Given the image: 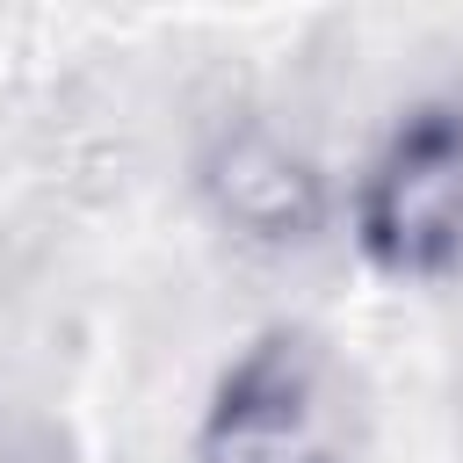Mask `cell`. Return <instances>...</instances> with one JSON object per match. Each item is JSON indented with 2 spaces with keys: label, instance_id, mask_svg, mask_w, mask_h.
Here are the masks:
<instances>
[{
  "label": "cell",
  "instance_id": "cell-1",
  "mask_svg": "<svg viewBox=\"0 0 463 463\" xmlns=\"http://www.w3.org/2000/svg\"><path fill=\"white\" fill-rule=\"evenodd\" d=\"M362 253L398 282L463 268V101H420L354 195Z\"/></svg>",
  "mask_w": 463,
  "mask_h": 463
},
{
  "label": "cell",
  "instance_id": "cell-2",
  "mask_svg": "<svg viewBox=\"0 0 463 463\" xmlns=\"http://www.w3.org/2000/svg\"><path fill=\"white\" fill-rule=\"evenodd\" d=\"M203 463H333L326 354L311 333H260L203 412Z\"/></svg>",
  "mask_w": 463,
  "mask_h": 463
},
{
  "label": "cell",
  "instance_id": "cell-3",
  "mask_svg": "<svg viewBox=\"0 0 463 463\" xmlns=\"http://www.w3.org/2000/svg\"><path fill=\"white\" fill-rule=\"evenodd\" d=\"M203 188L217 203V217L253 239V246H304L318 224H326V188L318 174L268 130H232L210 166H203Z\"/></svg>",
  "mask_w": 463,
  "mask_h": 463
},
{
  "label": "cell",
  "instance_id": "cell-4",
  "mask_svg": "<svg viewBox=\"0 0 463 463\" xmlns=\"http://www.w3.org/2000/svg\"><path fill=\"white\" fill-rule=\"evenodd\" d=\"M0 463H29V456H22V449H14L7 434H0Z\"/></svg>",
  "mask_w": 463,
  "mask_h": 463
}]
</instances>
